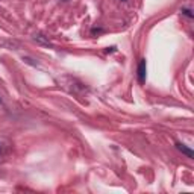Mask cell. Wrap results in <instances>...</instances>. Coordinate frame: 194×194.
Here are the masks:
<instances>
[{"mask_svg":"<svg viewBox=\"0 0 194 194\" xmlns=\"http://www.w3.org/2000/svg\"><path fill=\"white\" fill-rule=\"evenodd\" d=\"M182 14H185L187 17L193 18V14H191V11H190V9H187V8H182Z\"/></svg>","mask_w":194,"mask_h":194,"instance_id":"3957f363","label":"cell"},{"mask_svg":"<svg viewBox=\"0 0 194 194\" xmlns=\"http://www.w3.org/2000/svg\"><path fill=\"white\" fill-rule=\"evenodd\" d=\"M64 2H67V0H64Z\"/></svg>","mask_w":194,"mask_h":194,"instance_id":"277c9868","label":"cell"},{"mask_svg":"<svg viewBox=\"0 0 194 194\" xmlns=\"http://www.w3.org/2000/svg\"><path fill=\"white\" fill-rule=\"evenodd\" d=\"M176 147H177V150L182 152L184 155H187L188 158H194V152H193L190 147H187L184 143H176Z\"/></svg>","mask_w":194,"mask_h":194,"instance_id":"7a4b0ae2","label":"cell"},{"mask_svg":"<svg viewBox=\"0 0 194 194\" xmlns=\"http://www.w3.org/2000/svg\"><path fill=\"white\" fill-rule=\"evenodd\" d=\"M146 71H147V67H146V59L140 61V65H138V80L140 84L146 82Z\"/></svg>","mask_w":194,"mask_h":194,"instance_id":"6da1fadb","label":"cell"},{"mask_svg":"<svg viewBox=\"0 0 194 194\" xmlns=\"http://www.w3.org/2000/svg\"><path fill=\"white\" fill-rule=\"evenodd\" d=\"M123 2H124V0H123Z\"/></svg>","mask_w":194,"mask_h":194,"instance_id":"5b68a950","label":"cell"}]
</instances>
